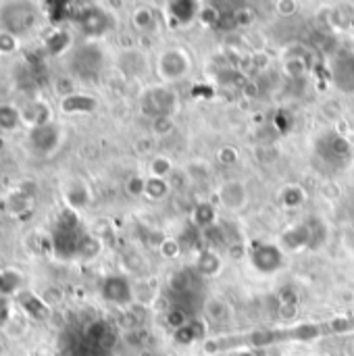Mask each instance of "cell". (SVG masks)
Instances as JSON below:
<instances>
[{
  "label": "cell",
  "mask_w": 354,
  "mask_h": 356,
  "mask_svg": "<svg viewBox=\"0 0 354 356\" xmlns=\"http://www.w3.org/2000/svg\"><path fill=\"white\" fill-rule=\"evenodd\" d=\"M354 332V317L348 319H332V321H321V323H303L294 327H282V330H263L246 336H230V338H219L211 340L207 344L209 353H221V350H232V348H265V346H275L284 342H300V340H315L321 336H334V334H348Z\"/></svg>",
  "instance_id": "cell-1"
},
{
  "label": "cell",
  "mask_w": 354,
  "mask_h": 356,
  "mask_svg": "<svg viewBox=\"0 0 354 356\" xmlns=\"http://www.w3.org/2000/svg\"><path fill=\"white\" fill-rule=\"evenodd\" d=\"M334 79L344 92H354V56H338V60L334 63Z\"/></svg>",
  "instance_id": "cell-2"
},
{
  "label": "cell",
  "mask_w": 354,
  "mask_h": 356,
  "mask_svg": "<svg viewBox=\"0 0 354 356\" xmlns=\"http://www.w3.org/2000/svg\"><path fill=\"white\" fill-rule=\"evenodd\" d=\"M102 292H104V298L115 302V305H125L131 300L129 284L121 277H108L102 286Z\"/></svg>",
  "instance_id": "cell-3"
},
{
  "label": "cell",
  "mask_w": 354,
  "mask_h": 356,
  "mask_svg": "<svg viewBox=\"0 0 354 356\" xmlns=\"http://www.w3.org/2000/svg\"><path fill=\"white\" fill-rule=\"evenodd\" d=\"M252 263L261 271H275L282 265V254L275 246H257L252 254Z\"/></svg>",
  "instance_id": "cell-4"
},
{
  "label": "cell",
  "mask_w": 354,
  "mask_h": 356,
  "mask_svg": "<svg viewBox=\"0 0 354 356\" xmlns=\"http://www.w3.org/2000/svg\"><path fill=\"white\" fill-rule=\"evenodd\" d=\"M148 100H150V108H152L156 115H165L167 111H171V104H173V98H171V94H167V92H161V90H154V92H150Z\"/></svg>",
  "instance_id": "cell-5"
},
{
  "label": "cell",
  "mask_w": 354,
  "mask_h": 356,
  "mask_svg": "<svg viewBox=\"0 0 354 356\" xmlns=\"http://www.w3.org/2000/svg\"><path fill=\"white\" fill-rule=\"evenodd\" d=\"M323 148L330 152V154H328L330 159H344V156L351 152L348 142H344V140L338 138V136H330V138L323 142Z\"/></svg>",
  "instance_id": "cell-6"
},
{
  "label": "cell",
  "mask_w": 354,
  "mask_h": 356,
  "mask_svg": "<svg viewBox=\"0 0 354 356\" xmlns=\"http://www.w3.org/2000/svg\"><path fill=\"white\" fill-rule=\"evenodd\" d=\"M19 123H21V113L10 104H2L0 106V129L8 131V129H15Z\"/></svg>",
  "instance_id": "cell-7"
},
{
  "label": "cell",
  "mask_w": 354,
  "mask_h": 356,
  "mask_svg": "<svg viewBox=\"0 0 354 356\" xmlns=\"http://www.w3.org/2000/svg\"><path fill=\"white\" fill-rule=\"evenodd\" d=\"M19 48V38L10 29H0V54H13Z\"/></svg>",
  "instance_id": "cell-8"
},
{
  "label": "cell",
  "mask_w": 354,
  "mask_h": 356,
  "mask_svg": "<svg viewBox=\"0 0 354 356\" xmlns=\"http://www.w3.org/2000/svg\"><path fill=\"white\" fill-rule=\"evenodd\" d=\"M79 106V111H90L94 106V100L90 98H83V96H69L65 100V108L67 113H75V108Z\"/></svg>",
  "instance_id": "cell-9"
},
{
  "label": "cell",
  "mask_w": 354,
  "mask_h": 356,
  "mask_svg": "<svg viewBox=\"0 0 354 356\" xmlns=\"http://www.w3.org/2000/svg\"><path fill=\"white\" fill-rule=\"evenodd\" d=\"M196 8V4H192V2H173L171 4V10L182 19V21H190L192 17H194V10Z\"/></svg>",
  "instance_id": "cell-10"
},
{
  "label": "cell",
  "mask_w": 354,
  "mask_h": 356,
  "mask_svg": "<svg viewBox=\"0 0 354 356\" xmlns=\"http://www.w3.org/2000/svg\"><path fill=\"white\" fill-rule=\"evenodd\" d=\"M13 305L6 296H0V330L2 327H8L10 319H13Z\"/></svg>",
  "instance_id": "cell-11"
},
{
  "label": "cell",
  "mask_w": 354,
  "mask_h": 356,
  "mask_svg": "<svg viewBox=\"0 0 354 356\" xmlns=\"http://www.w3.org/2000/svg\"><path fill=\"white\" fill-rule=\"evenodd\" d=\"M211 221H213V211H211L209 207H200V209H198V223L209 225Z\"/></svg>",
  "instance_id": "cell-12"
},
{
  "label": "cell",
  "mask_w": 354,
  "mask_h": 356,
  "mask_svg": "<svg viewBox=\"0 0 354 356\" xmlns=\"http://www.w3.org/2000/svg\"><path fill=\"white\" fill-rule=\"evenodd\" d=\"M165 184L161 181V179H152L150 184H148V192H150V196H152V192H156V196H163L165 194Z\"/></svg>",
  "instance_id": "cell-13"
},
{
  "label": "cell",
  "mask_w": 354,
  "mask_h": 356,
  "mask_svg": "<svg viewBox=\"0 0 354 356\" xmlns=\"http://www.w3.org/2000/svg\"><path fill=\"white\" fill-rule=\"evenodd\" d=\"M238 356H257V355H255V353H240Z\"/></svg>",
  "instance_id": "cell-14"
}]
</instances>
